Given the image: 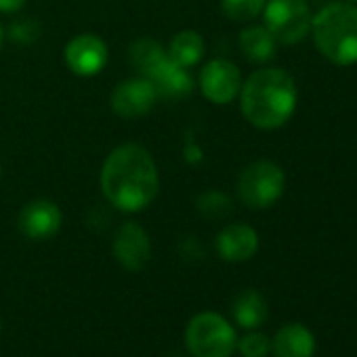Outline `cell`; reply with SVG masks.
Instances as JSON below:
<instances>
[{
	"label": "cell",
	"mask_w": 357,
	"mask_h": 357,
	"mask_svg": "<svg viewBox=\"0 0 357 357\" xmlns=\"http://www.w3.org/2000/svg\"><path fill=\"white\" fill-rule=\"evenodd\" d=\"M168 53H170L168 57L174 63L183 66V68H192V66L200 63V59L204 57V40L198 32L183 30L170 40Z\"/></svg>",
	"instance_id": "cell-17"
},
{
	"label": "cell",
	"mask_w": 357,
	"mask_h": 357,
	"mask_svg": "<svg viewBox=\"0 0 357 357\" xmlns=\"http://www.w3.org/2000/svg\"><path fill=\"white\" fill-rule=\"evenodd\" d=\"M26 5V0H0V13H15Z\"/></svg>",
	"instance_id": "cell-23"
},
{
	"label": "cell",
	"mask_w": 357,
	"mask_h": 357,
	"mask_svg": "<svg viewBox=\"0 0 357 357\" xmlns=\"http://www.w3.org/2000/svg\"><path fill=\"white\" fill-rule=\"evenodd\" d=\"M278 40L265 26H248L240 34V49L252 63H267L275 57Z\"/></svg>",
	"instance_id": "cell-15"
},
{
	"label": "cell",
	"mask_w": 357,
	"mask_h": 357,
	"mask_svg": "<svg viewBox=\"0 0 357 357\" xmlns=\"http://www.w3.org/2000/svg\"><path fill=\"white\" fill-rule=\"evenodd\" d=\"M158 185L155 162L143 145L124 143L103 162V196L122 213H139L147 208L158 194Z\"/></svg>",
	"instance_id": "cell-1"
},
{
	"label": "cell",
	"mask_w": 357,
	"mask_h": 357,
	"mask_svg": "<svg viewBox=\"0 0 357 357\" xmlns=\"http://www.w3.org/2000/svg\"><path fill=\"white\" fill-rule=\"evenodd\" d=\"M313 45L324 59L334 66L357 63V7L351 3H332L311 22Z\"/></svg>",
	"instance_id": "cell-3"
},
{
	"label": "cell",
	"mask_w": 357,
	"mask_h": 357,
	"mask_svg": "<svg viewBox=\"0 0 357 357\" xmlns=\"http://www.w3.org/2000/svg\"><path fill=\"white\" fill-rule=\"evenodd\" d=\"M164 57H166L164 49L151 38H141V40L132 43L130 49H128L130 66L137 68L141 72V76H145L149 70H153Z\"/></svg>",
	"instance_id": "cell-18"
},
{
	"label": "cell",
	"mask_w": 357,
	"mask_h": 357,
	"mask_svg": "<svg viewBox=\"0 0 357 357\" xmlns=\"http://www.w3.org/2000/svg\"><path fill=\"white\" fill-rule=\"evenodd\" d=\"M198 211L206 217V219H225L231 215L234 206H231V200L225 196V194H219V192H208L204 196L198 198Z\"/></svg>",
	"instance_id": "cell-20"
},
{
	"label": "cell",
	"mask_w": 357,
	"mask_h": 357,
	"mask_svg": "<svg viewBox=\"0 0 357 357\" xmlns=\"http://www.w3.org/2000/svg\"><path fill=\"white\" fill-rule=\"evenodd\" d=\"M114 257L128 271L143 269L151 257V242L147 231L132 221L124 223L114 238Z\"/></svg>",
	"instance_id": "cell-10"
},
{
	"label": "cell",
	"mask_w": 357,
	"mask_h": 357,
	"mask_svg": "<svg viewBox=\"0 0 357 357\" xmlns=\"http://www.w3.org/2000/svg\"><path fill=\"white\" fill-rule=\"evenodd\" d=\"M236 349L244 355V357H267L271 353V340L263 334V332H248L244 334Z\"/></svg>",
	"instance_id": "cell-21"
},
{
	"label": "cell",
	"mask_w": 357,
	"mask_h": 357,
	"mask_svg": "<svg viewBox=\"0 0 357 357\" xmlns=\"http://www.w3.org/2000/svg\"><path fill=\"white\" fill-rule=\"evenodd\" d=\"M286 190V174L280 164L271 160H257L248 164L238 178L240 200L255 211L271 208Z\"/></svg>",
	"instance_id": "cell-5"
},
{
	"label": "cell",
	"mask_w": 357,
	"mask_h": 357,
	"mask_svg": "<svg viewBox=\"0 0 357 357\" xmlns=\"http://www.w3.org/2000/svg\"><path fill=\"white\" fill-rule=\"evenodd\" d=\"M61 221L63 217L59 206L51 200L40 198V200H32L22 208L17 217V227L30 240H49L59 231Z\"/></svg>",
	"instance_id": "cell-9"
},
{
	"label": "cell",
	"mask_w": 357,
	"mask_h": 357,
	"mask_svg": "<svg viewBox=\"0 0 357 357\" xmlns=\"http://www.w3.org/2000/svg\"><path fill=\"white\" fill-rule=\"evenodd\" d=\"M242 89V74L229 59H213L204 66L200 74L202 95L217 105L231 103Z\"/></svg>",
	"instance_id": "cell-7"
},
{
	"label": "cell",
	"mask_w": 357,
	"mask_h": 357,
	"mask_svg": "<svg viewBox=\"0 0 357 357\" xmlns=\"http://www.w3.org/2000/svg\"><path fill=\"white\" fill-rule=\"evenodd\" d=\"M0 332H3V321H0Z\"/></svg>",
	"instance_id": "cell-26"
},
{
	"label": "cell",
	"mask_w": 357,
	"mask_h": 357,
	"mask_svg": "<svg viewBox=\"0 0 357 357\" xmlns=\"http://www.w3.org/2000/svg\"><path fill=\"white\" fill-rule=\"evenodd\" d=\"M296 101V82L282 68L257 70L240 89L242 114L261 130H275L284 126L292 118Z\"/></svg>",
	"instance_id": "cell-2"
},
{
	"label": "cell",
	"mask_w": 357,
	"mask_h": 357,
	"mask_svg": "<svg viewBox=\"0 0 357 357\" xmlns=\"http://www.w3.org/2000/svg\"><path fill=\"white\" fill-rule=\"evenodd\" d=\"M66 63L76 76H95L107 63V45L95 34H80L68 43Z\"/></svg>",
	"instance_id": "cell-8"
},
{
	"label": "cell",
	"mask_w": 357,
	"mask_h": 357,
	"mask_svg": "<svg viewBox=\"0 0 357 357\" xmlns=\"http://www.w3.org/2000/svg\"><path fill=\"white\" fill-rule=\"evenodd\" d=\"M267 5V0H221V9L227 20L236 24H248L257 20Z\"/></svg>",
	"instance_id": "cell-19"
},
{
	"label": "cell",
	"mask_w": 357,
	"mask_h": 357,
	"mask_svg": "<svg viewBox=\"0 0 357 357\" xmlns=\"http://www.w3.org/2000/svg\"><path fill=\"white\" fill-rule=\"evenodd\" d=\"M263 20L280 45H296L309 36L313 15L307 0H267Z\"/></svg>",
	"instance_id": "cell-6"
},
{
	"label": "cell",
	"mask_w": 357,
	"mask_h": 357,
	"mask_svg": "<svg viewBox=\"0 0 357 357\" xmlns=\"http://www.w3.org/2000/svg\"><path fill=\"white\" fill-rule=\"evenodd\" d=\"M234 319L244 330H255L267 319V301L259 290H242L231 305Z\"/></svg>",
	"instance_id": "cell-16"
},
{
	"label": "cell",
	"mask_w": 357,
	"mask_h": 357,
	"mask_svg": "<svg viewBox=\"0 0 357 357\" xmlns=\"http://www.w3.org/2000/svg\"><path fill=\"white\" fill-rule=\"evenodd\" d=\"M3 38H5V34H3V28H0V49H3Z\"/></svg>",
	"instance_id": "cell-24"
},
{
	"label": "cell",
	"mask_w": 357,
	"mask_h": 357,
	"mask_svg": "<svg viewBox=\"0 0 357 357\" xmlns=\"http://www.w3.org/2000/svg\"><path fill=\"white\" fill-rule=\"evenodd\" d=\"M0 174H3V168H0Z\"/></svg>",
	"instance_id": "cell-27"
},
{
	"label": "cell",
	"mask_w": 357,
	"mask_h": 357,
	"mask_svg": "<svg viewBox=\"0 0 357 357\" xmlns=\"http://www.w3.org/2000/svg\"><path fill=\"white\" fill-rule=\"evenodd\" d=\"M143 78H147L151 82L158 97H164L170 101L183 99V97L192 95V91H194V78L188 72V68L174 63L168 55L153 70H149Z\"/></svg>",
	"instance_id": "cell-12"
},
{
	"label": "cell",
	"mask_w": 357,
	"mask_h": 357,
	"mask_svg": "<svg viewBox=\"0 0 357 357\" xmlns=\"http://www.w3.org/2000/svg\"><path fill=\"white\" fill-rule=\"evenodd\" d=\"M38 34H40V28L30 17H24V20L15 22L11 26V30H9V36L15 43H32L34 38H38Z\"/></svg>",
	"instance_id": "cell-22"
},
{
	"label": "cell",
	"mask_w": 357,
	"mask_h": 357,
	"mask_svg": "<svg viewBox=\"0 0 357 357\" xmlns=\"http://www.w3.org/2000/svg\"><path fill=\"white\" fill-rule=\"evenodd\" d=\"M259 234L246 223H231L217 236V252L229 263H242L257 255Z\"/></svg>",
	"instance_id": "cell-13"
},
{
	"label": "cell",
	"mask_w": 357,
	"mask_h": 357,
	"mask_svg": "<svg viewBox=\"0 0 357 357\" xmlns=\"http://www.w3.org/2000/svg\"><path fill=\"white\" fill-rule=\"evenodd\" d=\"M185 344L194 357H231L238 336L223 315L204 311L192 317L185 330Z\"/></svg>",
	"instance_id": "cell-4"
},
{
	"label": "cell",
	"mask_w": 357,
	"mask_h": 357,
	"mask_svg": "<svg viewBox=\"0 0 357 357\" xmlns=\"http://www.w3.org/2000/svg\"><path fill=\"white\" fill-rule=\"evenodd\" d=\"M342 3H351V5H357V0H342Z\"/></svg>",
	"instance_id": "cell-25"
},
{
	"label": "cell",
	"mask_w": 357,
	"mask_h": 357,
	"mask_svg": "<svg viewBox=\"0 0 357 357\" xmlns=\"http://www.w3.org/2000/svg\"><path fill=\"white\" fill-rule=\"evenodd\" d=\"M155 91L147 78H128L120 82L112 93V107L120 118L145 116L155 103Z\"/></svg>",
	"instance_id": "cell-11"
},
{
	"label": "cell",
	"mask_w": 357,
	"mask_h": 357,
	"mask_svg": "<svg viewBox=\"0 0 357 357\" xmlns=\"http://www.w3.org/2000/svg\"><path fill=\"white\" fill-rule=\"evenodd\" d=\"M273 357H313L315 336L303 324H286L271 340Z\"/></svg>",
	"instance_id": "cell-14"
}]
</instances>
